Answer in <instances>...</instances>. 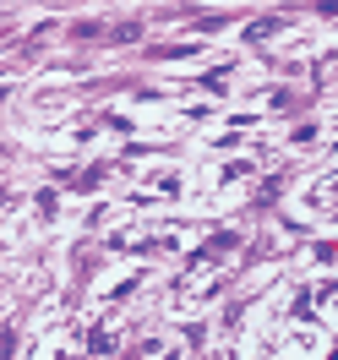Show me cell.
<instances>
[{"label": "cell", "mask_w": 338, "mask_h": 360, "mask_svg": "<svg viewBox=\"0 0 338 360\" xmlns=\"http://www.w3.org/2000/svg\"><path fill=\"white\" fill-rule=\"evenodd\" d=\"M322 11H327V17H338V0H322Z\"/></svg>", "instance_id": "6da1fadb"}]
</instances>
